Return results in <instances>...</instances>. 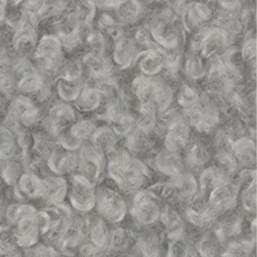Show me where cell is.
<instances>
[{"instance_id": "cell-33", "label": "cell", "mask_w": 257, "mask_h": 257, "mask_svg": "<svg viewBox=\"0 0 257 257\" xmlns=\"http://www.w3.org/2000/svg\"><path fill=\"white\" fill-rule=\"evenodd\" d=\"M137 128L146 132H152L156 128L158 110L153 103H141L138 115L135 117Z\"/></svg>"}, {"instance_id": "cell-52", "label": "cell", "mask_w": 257, "mask_h": 257, "mask_svg": "<svg viewBox=\"0 0 257 257\" xmlns=\"http://www.w3.org/2000/svg\"><path fill=\"white\" fill-rule=\"evenodd\" d=\"M255 46H256V43L255 40H249L244 43L242 49V56L244 61H250L255 58V52H256Z\"/></svg>"}, {"instance_id": "cell-51", "label": "cell", "mask_w": 257, "mask_h": 257, "mask_svg": "<svg viewBox=\"0 0 257 257\" xmlns=\"http://www.w3.org/2000/svg\"><path fill=\"white\" fill-rule=\"evenodd\" d=\"M186 70L190 77L198 79L204 75V67L201 59L197 55H191L186 64Z\"/></svg>"}, {"instance_id": "cell-27", "label": "cell", "mask_w": 257, "mask_h": 257, "mask_svg": "<svg viewBox=\"0 0 257 257\" xmlns=\"http://www.w3.org/2000/svg\"><path fill=\"white\" fill-rule=\"evenodd\" d=\"M13 115L19 122L26 126H31L38 120L39 110L31 99L20 96L13 103Z\"/></svg>"}, {"instance_id": "cell-13", "label": "cell", "mask_w": 257, "mask_h": 257, "mask_svg": "<svg viewBox=\"0 0 257 257\" xmlns=\"http://www.w3.org/2000/svg\"><path fill=\"white\" fill-rule=\"evenodd\" d=\"M186 221L174 204L163 203L159 222L169 240L186 236Z\"/></svg>"}, {"instance_id": "cell-16", "label": "cell", "mask_w": 257, "mask_h": 257, "mask_svg": "<svg viewBox=\"0 0 257 257\" xmlns=\"http://www.w3.org/2000/svg\"><path fill=\"white\" fill-rule=\"evenodd\" d=\"M76 115L70 106L64 103L55 105L49 111L46 120V128L51 135L60 136L75 122Z\"/></svg>"}, {"instance_id": "cell-61", "label": "cell", "mask_w": 257, "mask_h": 257, "mask_svg": "<svg viewBox=\"0 0 257 257\" xmlns=\"http://www.w3.org/2000/svg\"><path fill=\"white\" fill-rule=\"evenodd\" d=\"M195 257H198V255H195Z\"/></svg>"}, {"instance_id": "cell-44", "label": "cell", "mask_w": 257, "mask_h": 257, "mask_svg": "<svg viewBox=\"0 0 257 257\" xmlns=\"http://www.w3.org/2000/svg\"><path fill=\"white\" fill-rule=\"evenodd\" d=\"M117 16L124 23H134L141 14V6L136 1H121L116 8Z\"/></svg>"}, {"instance_id": "cell-47", "label": "cell", "mask_w": 257, "mask_h": 257, "mask_svg": "<svg viewBox=\"0 0 257 257\" xmlns=\"http://www.w3.org/2000/svg\"><path fill=\"white\" fill-rule=\"evenodd\" d=\"M17 244L15 231L8 226H0V254L12 252Z\"/></svg>"}, {"instance_id": "cell-59", "label": "cell", "mask_w": 257, "mask_h": 257, "mask_svg": "<svg viewBox=\"0 0 257 257\" xmlns=\"http://www.w3.org/2000/svg\"><path fill=\"white\" fill-rule=\"evenodd\" d=\"M0 113H1V103H0Z\"/></svg>"}, {"instance_id": "cell-29", "label": "cell", "mask_w": 257, "mask_h": 257, "mask_svg": "<svg viewBox=\"0 0 257 257\" xmlns=\"http://www.w3.org/2000/svg\"><path fill=\"white\" fill-rule=\"evenodd\" d=\"M222 244L213 229L201 236L195 243L198 257H220Z\"/></svg>"}, {"instance_id": "cell-31", "label": "cell", "mask_w": 257, "mask_h": 257, "mask_svg": "<svg viewBox=\"0 0 257 257\" xmlns=\"http://www.w3.org/2000/svg\"><path fill=\"white\" fill-rule=\"evenodd\" d=\"M19 192L30 198H43L44 183L43 179L33 174H24L17 183Z\"/></svg>"}, {"instance_id": "cell-48", "label": "cell", "mask_w": 257, "mask_h": 257, "mask_svg": "<svg viewBox=\"0 0 257 257\" xmlns=\"http://www.w3.org/2000/svg\"><path fill=\"white\" fill-rule=\"evenodd\" d=\"M58 92L63 100L66 101L76 100L80 92V88L76 85V82H70L65 79H61L58 82Z\"/></svg>"}, {"instance_id": "cell-20", "label": "cell", "mask_w": 257, "mask_h": 257, "mask_svg": "<svg viewBox=\"0 0 257 257\" xmlns=\"http://www.w3.org/2000/svg\"><path fill=\"white\" fill-rule=\"evenodd\" d=\"M233 179V178H232ZM231 180L215 165L204 168L198 179L200 199L207 200L210 192L219 185Z\"/></svg>"}, {"instance_id": "cell-14", "label": "cell", "mask_w": 257, "mask_h": 257, "mask_svg": "<svg viewBox=\"0 0 257 257\" xmlns=\"http://www.w3.org/2000/svg\"><path fill=\"white\" fill-rule=\"evenodd\" d=\"M190 125L183 118H177L165 132V148L171 153L184 151L191 138Z\"/></svg>"}, {"instance_id": "cell-37", "label": "cell", "mask_w": 257, "mask_h": 257, "mask_svg": "<svg viewBox=\"0 0 257 257\" xmlns=\"http://www.w3.org/2000/svg\"><path fill=\"white\" fill-rule=\"evenodd\" d=\"M136 47L131 40H119L117 43L114 50V61L122 68H126L132 64L135 58Z\"/></svg>"}, {"instance_id": "cell-10", "label": "cell", "mask_w": 257, "mask_h": 257, "mask_svg": "<svg viewBox=\"0 0 257 257\" xmlns=\"http://www.w3.org/2000/svg\"><path fill=\"white\" fill-rule=\"evenodd\" d=\"M36 58L42 69L47 73L56 71L61 63V43L55 36H46L36 49Z\"/></svg>"}, {"instance_id": "cell-36", "label": "cell", "mask_w": 257, "mask_h": 257, "mask_svg": "<svg viewBox=\"0 0 257 257\" xmlns=\"http://www.w3.org/2000/svg\"><path fill=\"white\" fill-rule=\"evenodd\" d=\"M165 57L159 49H150L140 63V67L145 74L153 76L161 71L165 66Z\"/></svg>"}, {"instance_id": "cell-57", "label": "cell", "mask_w": 257, "mask_h": 257, "mask_svg": "<svg viewBox=\"0 0 257 257\" xmlns=\"http://www.w3.org/2000/svg\"><path fill=\"white\" fill-rule=\"evenodd\" d=\"M121 255V257H139L138 255H137H137H132V254L122 253Z\"/></svg>"}, {"instance_id": "cell-28", "label": "cell", "mask_w": 257, "mask_h": 257, "mask_svg": "<svg viewBox=\"0 0 257 257\" xmlns=\"http://www.w3.org/2000/svg\"><path fill=\"white\" fill-rule=\"evenodd\" d=\"M212 17V11L205 4H196L189 6L184 13V24L190 30L198 29L207 23Z\"/></svg>"}, {"instance_id": "cell-40", "label": "cell", "mask_w": 257, "mask_h": 257, "mask_svg": "<svg viewBox=\"0 0 257 257\" xmlns=\"http://www.w3.org/2000/svg\"><path fill=\"white\" fill-rule=\"evenodd\" d=\"M100 94L97 90L92 88H87L80 90L77 98L76 99V107L82 112H91L100 106Z\"/></svg>"}, {"instance_id": "cell-50", "label": "cell", "mask_w": 257, "mask_h": 257, "mask_svg": "<svg viewBox=\"0 0 257 257\" xmlns=\"http://www.w3.org/2000/svg\"><path fill=\"white\" fill-rule=\"evenodd\" d=\"M198 100V92L194 88H191L187 85H184L181 87L177 97V100L180 106H183L185 109H187L197 104Z\"/></svg>"}, {"instance_id": "cell-25", "label": "cell", "mask_w": 257, "mask_h": 257, "mask_svg": "<svg viewBox=\"0 0 257 257\" xmlns=\"http://www.w3.org/2000/svg\"><path fill=\"white\" fill-rule=\"evenodd\" d=\"M44 183V195L43 198L48 202L54 204H59L67 197L68 183L65 179L61 177H45L43 179Z\"/></svg>"}, {"instance_id": "cell-15", "label": "cell", "mask_w": 257, "mask_h": 257, "mask_svg": "<svg viewBox=\"0 0 257 257\" xmlns=\"http://www.w3.org/2000/svg\"><path fill=\"white\" fill-rule=\"evenodd\" d=\"M183 153L186 168H188L191 173L202 171L210 161V153L208 147L202 140L194 137H191Z\"/></svg>"}, {"instance_id": "cell-22", "label": "cell", "mask_w": 257, "mask_h": 257, "mask_svg": "<svg viewBox=\"0 0 257 257\" xmlns=\"http://www.w3.org/2000/svg\"><path fill=\"white\" fill-rule=\"evenodd\" d=\"M136 234L127 227L118 225L109 231V249L115 253H126L135 247Z\"/></svg>"}, {"instance_id": "cell-6", "label": "cell", "mask_w": 257, "mask_h": 257, "mask_svg": "<svg viewBox=\"0 0 257 257\" xmlns=\"http://www.w3.org/2000/svg\"><path fill=\"white\" fill-rule=\"evenodd\" d=\"M246 216L247 215L237 207L219 216L216 223L211 228H213L222 244L225 245L230 240L237 238L246 228H249L250 231V220L248 222Z\"/></svg>"}, {"instance_id": "cell-24", "label": "cell", "mask_w": 257, "mask_h": 257, "mask_svg": "<svg viewBox=\"0 0 257 257\" xmlns=\"http://www.w3.org/2000/svg\"><path fill=\"white\" fill-rule=\"evenodd\" d=\"M118 138L110 127H101L97 128L89 141L96 150L107 159L118 149Z\"/></svg>"}, {"instance_id": "cell-41", "label": "cell", "mask_w": 257, "mask_h": 257, "mask_svg": "<svg viewBox=\"0 0 257 257\" xmlns=\"http://www.w3.org/2000/svg\"><path fill=\"white\" fill-rule=\"evenodd\" d=\"M240 209L249 216H255L256 212V181L239 192Z\"/></svg>"}, {"instance_id": "cell-55", "label": "cell", "mask_w": 257, "mask_h": 257, "mask_svg": "<svg viewBox=\"0 0 257 257\" xmlns=\"http://www.w3.org/2000/svg\"><path fill=\"white\" fill-rule=\"evenodd\" d=\"M121 1H105V2H99L100 4L99 5L100 7L104 8L105 10H112V9H115L116 10L117 7H118Z\"/></svg>"}, {"instance_id": "cell-60", "label": "cell", "mask_w": 257, "mask_h": 257, "mask_svg": "<svg viewBox=\"0 0 257 257\" xmlns=\"http://www.w3.org/2000/svg\"><path fill=\"white\" fill-rule=\"evenodd\" d=\"M1 167H2V165H1V163H0V171H1Z\"/></svg>"}, {"instance_id": "cell-58", "label": "cell", "mask_w": 257, "mask_h": 257, "mask_svg": "<svg viewBox=\"0 0 257 257\" xmlns=\"http://www.w3.org/2000/svg\"><path fill=\"white\" fill-rule=\"evenodd\" d=\"M2 216H3L2 210H1V209H0V222H1V220H2Z\"/></svg>"}, {"instance_id": "cell-49", "label": "cell", "mask_w": 257, "mask_h": 257, "mask_svg": "<svg viewBox=\"0 0 257 257\" xmlns=\"http://www.w3.org/2000/svg\"><path fill=\"white\" fill-rule=\"evenodd\" d=\"M20 165L15 161H10L1 167L0 175L8 184L15 185L20 178Z\"/></svg>"}, {"instance_id": "cell-53", "label": "cell", "mask_w": 257, "mask_h": 257, "mask_svg": "<svg viewBox=\"0 0 257 257\" xmlns=\"http://www.w3.org/2000/svg\"><path fill=\"white\" fill-rule=\"evenodd\" d=\"M14 89V81L13 78L7 73L0 74V89L6 94H9Z\"/></svg>"}, {"instance_id": "cell-3", "label": "cell", "mask_w": 257, "mask_h": 257, "mask_svg": "<svg viewBox=\"0 0 257 257\" xmlns=\"http://www.w3.org/2000/svg\"><path fill=\"white\" fill-rule=\"evenodd\" d=\"M162 205L160 198L147 188L134 194L128 213L135 224L147 228L159 222Z\"/></svg>"}, {"instance_id": "cell-43", "label": "cell", "mask_w": 257, "mask_h": 257, "mask_svg": "<svg viewBox=\"0 0 257 257\" xmlns=\"http://www.w3.org/2000/svg\"><path fill=\"white\" fill-rule=\"evenodd\" d=\"M37 209L29 204H16L10 206L6 211L9 222L16 225L21 221L37 216Z\"/></svg>"}, {"instance_id": "cell-1", "label": "cell", "mask_w": 257, "mask_h": 257, "mask_svg": "<svg viewBox=\"0 0 257 257\" xmlns=\"http://www.w3.org/2000/svg\"><path fill=\"white\" fill-rule=\"evenodd\" d=\"M106 169L112 183L126 195L147 189L153 174L142 161L123 149H117L107 158Z\"/></svg>"}, {"instance_id": "cell-46", "label": "cell", "mask_w": 257, "mask_h": 257, "mask_svg": "<svg viewBox=\"0 0 257 257\" xmlns=\"http://www.w3.org/2000/svg\"><path fill=\"white\" fill-rule=\"evenodd\" d=\"M44 84L41 76L34 72H28L19 82V87L27 94H39L43 90Z\"/></svg>"}, {"instance_id": "cell-7", "label": "cell", "mask_w": 257, "mask_h": 257, "mask_svg": "<svg viewBox=\"0 0 257 257\" xmlns=\"http://www.w3.org/2000/svg\"><path fill=\"white\" fill-rule=\"evenodd\" d=\"M136 234L135 247L139 257H165L167 246L165 235L161 227L144 228Z\"/></svg>"}, {"instance_id": "cell-34", "label": "cell", "mask_w": 257, "mask_h": 257, "mask_svg": "<svg viewBox=\"0 0 257 257\" xmlns=\"http://www.w3.org/2000/svg\"><path fill=\"white\" fill-rule=\"evenodd\" d=\"M159 82L147 76H139L132 84L134 91L141 103H153Z\"/></svg>"}, {"instance_id": "cell-5", "label": "cell", "mask_w": 257, "mask_h": 257, "mask_svg": "<svg viewBox=\"0 0 257 257\" xmlns=\"http://www.w3.org/2000/svg\"><path fill=\"white\" fill-rule=\"evenodd\" d=\"M67 197L73 208L88 213L95 207L96 186L79 174H73L68 183Z\"/></svg>"}, {"instance_id": "cell-17", "label": "cell", "mask_w": 257, "mask_h": 257, "mask_svg": "<svg viewBox=\"0 0 257 257\" xmlns=\"http://www.w3.org/2000/svg\"><path fill=\"white\" fill-rule=\"evenodd\" d=\"M230 152L238 164L239 168H255L256 150L254 140L241 137L231 144Z\"/></svg>"}, {"instance_id": "cell-30", "label": "cell", "mask_w": 257, "mask_h": 257, "mask_svg": "<svg viewBox=\"0 0 257 257\" xmlns=\"http://www.w3.org/2000/svg\"><path fill=\"white\" fill-rule=\"evenodd\" d=\"M150 134L151 132H144L136 127L127 136L126 151L133 156L148 152L153 145V141Z\"/></svg>"}, {"instance_id": "cell-4", "label": "cell", "mask_w": 257, "mask_h": 257, "mask_svg": "<svg viewBox=\"0 0 257 257\" xmlns=\"http://www.w3.org/2000/svg\"><path fill=\"white\" fill-rule=\"evenodd\" d=\"M106 166V157L96 150L90 141L84 142L78 156V174L97 186L101 181Z\"/></svg>"}, {"instance_id": "cell-12", "label": "cell", "mask_w": 257, "mask_h": 257, "mask_svg": "<svg viewBox=\"0 0 257 257\" xmlns=\"http://www.w3.org/2000/svg\"><path fill=\"white\" fill-rule=\"evenodd\" d=\"M97 128L90 120L74 122L60 135V144L63 148L74 151L80 148L84 142L90 141Z\"/></svg>"}, {"instance_id": "cell-54", "label": "cell", "mask_w": 257, "mask_h": 257, "mask_svg": "<svg viewBox=\"0 0 257 257\" xmlns=\"http://www.w3.org/2000/svg\"><path fill=\"white\" fill-rule=\"evenodd\" d=\"M99 25L102 29H107L108 31H112V28H114L113 19L109 15L106 14L103 15L100 18L99 20Z\"/></svg>"}, {"instance_id": "cell-8", "label": "cell", "mask_w": 257, "mask_h": 257, "mask_svg": "<svg viewBox=\"0 0 257 257\" xmlns=\"http://www.w3.org/2000/svg\"><path fill=\"white\" fill-rule=\"evenodd\" d=\"M206 201L219 216L238 207L239 188L234 178L215 188Z\"/></svg>"}, {"instance_id": "cell-32", "label": "cell", "mask_w": 257, "mask_h": 257, "mask_svg": "<svg viewBox=\"0 0 257 257\" xmlns=\"http://www.w3.org/2000/svg\"><path fill=\"white\" fill-rule=\"evenodd\" d=\"M106 119L118 137H127L136 128L135 117L125 112L112 111Z\"/></svg>"}, {"instance_id": "cell-9", "label": "cell", "mask_w": 257, "mask_h": 257, "mask_svg": "<svg viewBox=\"0 0 257 257\" xmlns=\"http://www.w3.org/2000/svg\"><path fill=\"white\" fill-rule=\"evenodd\" d=\"M172 194L171 204H186L193 202L199 198L198 179L193 173L186 172L168 180Z\"/></svg>"}, {"instance_id": "cell-21", "label": "cell", "mask_w": 257, "mask_h": 257, "mask_svg": "<svg viewBox=\"0 0 257 257\" xmlns=\"http://www.w3.org/2000/svg\"><path fill=\"white\" fill-rule=\"evenodd\" d=\"M229 43L226 31L221 28H210L203 35L200 43L201 54L204 57H210L225 49Z\"/></svg>"}, {"instance_id": "cell-38", "label": "cell", "mask_w": 257, "mask_h": 257, "mask_svg": "<svg viewBox=\"0 0 257 257\" xmlns=\"http://www.w3.org/2000/svg\"><path fill=\"white\" fill-rule=\"evenodd\" d=\"M213 165L228 178H234L239 171L238 164L229 150H219L214 156Z\"/></svg>"}, {"instance_id": "cell-19", "label": "cell", "mask_w": 257, "mask_h": 257, "mask_svg": "<svg viewBox=\"0 0 257 257\" xmlns=\"http://www.w3.org/2000/svg\"><path fill=\"white\" fill-rule=\"evenodd\" d=\"M78 156L74 151L58 148L54 150L49 158V168L57 174H68L77 168Z\"/></svg>"}, {"instance_id": "cell-42", "label": "cell", "mask_w": 257, "mask_h": 257, "mask_svg": "<svg viewBox=\"0 0 257 257\" xmlns=\"http://www.w3.org/2000/svg\"><path fill=\"white\" fill-rule=\"evenodd\" d=\"M37 36L35 32L28 27L21 28L13 37V45L19 52H28L35 47Z\"/></svg>"}, {"instance_id": "cell-26", "label": "cell", "mask_w": 257, "mask_h": 257, "mask_svg": "<svg viewBox=\"0 0 257 257\" xmlns=\"http://www.w3.org/2000/svg\"><path fill=\"white\" fill-rule=\"evenodd\" d=\"M14 231L18 244L24 247L35 244L40 232L37 216L21 221L16 225Z\"/></svg>"}, {"instance_id": "cell-11", "label": "cell", "mask_w": 257, "mask_h": 257, "mask_svg": "<svg viewBox=\"0 0 257 257\" xmlns=\"http://www.w3.org/2000/svg\"><path fill=\"white\" fill-rule=\"evenodd\" d=\"M183 212L186 221L199 229H210L219 218L207 201L200 198L185 205Z\"/></svg>"}, {"instance_id": "cell-45", "label": "cell", "mask_w": 257, "mask_h": 257, "mask_svg": "<svg viewBox=\"0 0 257 257\" xmlns=\"http://www.w3.org/2000/svg\"><path fill=\"white\" fill-rule=\"evenodd\" d=\"M16 150V139L8 127L0 126V159H10Z\"/></svg>"}, {"instance_id": "cell-23", "label": "cell", "mask_w": 257, "mask_h": 257, "mask_svg": "<svg viewBox=\"0 0 257 257\" xmlns=\"http://www.w3.org/2000/svg\"><path fill=\"white\" fill-rule=\"evenodd\" d=\"M91 245L99 249H109V231L105 220L97 216H91L85 222Z\"/></svg>"}, {"instance_id": "cell-35", "label": "cell", "mask_w": 257, "mask_h": 257, "mask_svg": "<svg viewBox=\"0 0 257 257\" xmlns=\"http://www.w3.org/2000/svg\"><path fill=\"white\" fill-rule=\"evenodd\" d=\"M152 34L159 45L168 49H173L178 43V36L172 27L165 21H161L152 28Z\"/></svg>"}, {"instance_id": "cell-18", "label": "cell", "mask_w": 257, "mask_h": 257, "mask_svg": "<svg viewBox=\"0 0 257 257\" xmlns=\"http://www.w3.org/2000/svg\"><path fill=\"white\" fill-rule=\"evenodd\" d=\"M155 166L159 172L169 178L177 177L185 172L186 165L180 153H171L164 150L155 159Z\"/></svg>"}, {"instance_id": "cell-56", "label": "cell", "mask_w": 257, "mask_h": 257, "mask_svg": "<svg viewBox=\"0 0 257 257\" xmlns=\"http://www.w3.org/2000/svg\"><path fill=\"white\" fill-rule=\"evenodd\" d=\"M221 7L224 9L225 10H228V11H234V10H236L237 9V7H239L238 2H220Z\"/></svg>"}, {"instance_id": "cell-2", "label": "cell", "mask_w": 257, "mask_h": 257, "mask_svg": "<svg viewBox=\"0 0 257 257\" xmlns=\"http://www.w3.org/2000/svg\"><path fill=\"white\" fill-rule=\"evenodd\" d=\"M128 208L127 200L113 183H99L96 186L94 209L103 220L121 223L127 216Z\"/></svg>"}, {"instance_id": "cell-39", "label": "cell", "mask_w": 257, "mask_h": 257, "mask_svg": "<svg viewBox=\"0 0 257 257\" xmlns=\"http://www.w3.org/2000/svg\"><path fill=\"white\" fill-rule=\"evenodd\" d=\"M196 255L195 247L185 236L170 240L165 257H195Z\"/></svg>"}]
</instances>
